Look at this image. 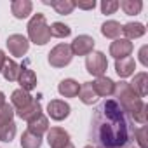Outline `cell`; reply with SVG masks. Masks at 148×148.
Segmentation results:
<instances>
[{"label":"cell","instance_id":"obj_13","mask_svg":"<svg viewBox=\"0 0 148 148\" xmlns=\"http://www.w3.org/2000/svg\"><path fill=\"white\" fill-rule=\"evenodd\" d=\"M134 70H136V61L131 56L115 61V71H117V75L120 79H127V77L134 75Z\"/></svg>","mask_w":148,"mask_h":148},{"label":"cell","instance_id":"obj_3","mask_svg":"<svg viewBox=\"0 0 148 148\" xmlns=\"http://www.w3.org/2000/svg\"><path fill=\"white\" fill-rule=\"evenodd\" d=\"M28 37L37 45H45L51 40V28L45 21V16L37 12L28 23Z\"/></svg>","mask_w":148,"mask_h":148},{"label":"cell","instance_id":"obj_33","mask_svg":"<svg viewBox=\"0 0 148 148\" xmlns=\"http://www.w3.org/2000/svg\"><path fill=\"white\" fill-rule=\"evenodd\" d=\"M146 51H148V47H146V45H143V47H141V51H139V61H141V64H143V66H148Z\"/></svg>","mask_w":148,"mask_h":148},{"label":"cell","instance_id":"obj_9","mask_svg":"<svg viewBox=\"0 0 148 148\" xmlns=\"http://www.w3.org/2000/svg\"><path fill=\"white\" fill-rule=\"evenodd\" d=\"M71 108L66 101H61V99H52L49 105H47V113L52 120H64L68 115H70Z\"/></svg>","mask_w":148,"mask_h":148},{"label":"cell","instance_id":"obj_24","mask_svg":"<svg viewBox=\"0 0 148 148\" xmlns=\"http://www.w3.org/2000/svg\"><path fill=\"white\" fill-rule=\"evenodd\" d=\"M101 33L106 37V38H119L120 37V33H122V26H120V23H117V21H106V23H103L101 25Z\"/></svg>","mask_w":148,"mask_h":148},{"label":"cell","instance_id":"obj_15","mask_svg":"<svg viewBox=\"0 0 148 148\" xmlns=\"http://www.w3.org/2000/svg\"><path fill=\"white\" fill-rule=\"evenodd\" d=\"M79 89H80V84L77 80H73V79H64L58 86V91H59V94L63 98H75V96H79Z\"/></svg>","mask_w":148,"mask_h":148},{"label":"cell","instance_id":"obj_1","mask_svg":"<svg viewBox=\"0 0 148 148\" xmlns=\"http://www.w3.org/2000/svg\"><path fill=\"white\" fill-rule=\"evenodd\" d=\"M134 138V125L129 115L115 99H103L91 120L89 139L98 148H129Z\"/></svg>","mask_w":148,"mask_h":148},{"label":"cell","instance_id":"obj_28","mask_svg":"<svg viewBox=\"0 0 148 148\" xmlns=\"http://www.w3.org/2000/svg\"><path fill=\"white\" fill-rule=\"evenodd\" d=\"M49 28H51V37H56V38H66L71 35V28L66 26L64 23H59V21L52 23Z\"/></svg>","mask_w":148,"mask_h":148},{"label":"cell","instance_id":"obj_20","mask_svg":"<svg viewBox=\"0 0 148 148\" xmlns=\"http://www.w3.org/2000/svg\"><path fill=\"white\" fill-rule=\"evenodd\" d=\"M11 101H12V108L21 110V108L28 106V105L33 101V98H32L30 92H26V91H23V89H16V91L12 92V96H11Z\"/></svg>","mask_w":148,"mask_h":148},{"label":"cell","instance_id":"obj_38","mask_svg":"<svg viewBox=\"0 0 148 148\" xmlns=\"http://www.w3.org/2000/svg\"><path fill=\"white\" fill-rule=\"evenodd\" d=\"M84 148H92V145H87V146H84Z\"/></svg>","mask_w":148,"mask_h":148},{"label":"cell","instance_id":"obj_12","mask_svg":"<svg viewBox=\"0 0 148 148\" xmlns=\"http://www.w3.org/2000/svg\"><path fill=\"white\" fill-rule=\"evenodd\" d=\"M92 87H94V92L101 98H108L113 94L115 91V82L108 77H98L94 82H92Z\"/></svg>","mask_w":148,"mask_h":148},{"label":"cell","instance_id":"obj_10","mask_svg":"<svg viewBox=\"0 0 148 148\" xmlns=\"http://www.w3.org/2000/svg\"><path fill=\"white\" fill-rule=\"evenodd\" d=\"M131 52H132V42L127 40V38H117L110 45V56H113L115 59L129 58Z\"/></svg>","mask_w":148,"mask_h":148},{"label":"cell","instance_id":"obj_27","mask_svg":"<svg viewBox=\"0 0 148 148\" xmlns=\"http://www.w3.org/2000/svg\"><path fill=\"white\" fill-rule=\"evenodd\" d=\"M14 136H16V124H14V120L0 125V141L11 143L14 139Z\"/></svg>","mask_w":148,"mask_h":148},{"label":"cell","instance_id":"obj_16","mask_svg":"<svg viewBox=\"0 0 148 148\" xmlns=\"http://www.w3.org/2000/svg\"><path fill=\"white\" fill-rule=\"evenodd\" d=\"M16 113H18V117H19V119H23V120L30 122V120H33L35 117H38V115L42 113V105H40V101L33 99L28 106H25V108L18 110Z\"/></svg>","mask_w":148,"mask_h":148},{"label":"cell","instance_id":"obj_11","mask_svg":"<svg viewBox=\"0 0 148 148\" xmlns=\"http://www.w3.org/2000/svg\"><path fill=\"white\" fill-rule=\"evenodd\" d=\"M47 143L51 148H61L70 143V134L61 127H51V131H47Z\"/></svg>","mask_w":148,"mask_h":148},{"label":"cell","instance_id":"obj_8","mask_svg":"<svg viewBox=\"0 0 148 148\" xmlns=\"http://www.w3.org/2000/svg\"><path fill=\"white\" fill-rule=\"evenodd\" d=\"M18 82L21 86L23 91L30 92L37 87V75H35V71L28 66V64H23L19 66V75H18Z\"/></svg>","mask_w":148,"mask_h":148},{"label":"cell","instance_id":"obj_5","mask_svg":"<svg viewBox=\"0 0 148 148\" xmlns=\"http://www.w3.org/2000/svg\"><path fill=\"white\" fill-rule=\"evenodd\" d=\"M86 68H87V71L91 73V75H94L96 79L98 77H103L105 71H106V68H108L106 56L103 52H99V51L87 54V58H86Z\"/></svg>","mask_w":148,"mask_h":148},{"label":"cell","instance_id":"obj_23","mask_svg":"<svg viewBox=\"0 0 148 148\" xmlns=\"http://www.w3.org/2000/svg\"><path fill=\"white\" fill-rule=\"evenodd\" d=\"M2 75L7 82H14L18 80V75H19V64L14 61V59H5L4 63V68H2Z\"/></svg>","mask_w":148,"mask_h":148},{"label":"cell","instance_id":"obj_31","mask_svg":"<svg viewBox=\"0 0 148 148\" xmlns=\"http://www.w3.org/2000/svg\"><path fill=\"white\" fill-rule=\"evenodd\" d=\"M117 9H119V2H115V0H105V2H101L103 14H113Z\"/></svg>","mask_w":148,"mask_h":148},{"label":"cell","instance_id":"obj_7","mask_svg":"<svg viewBox=\"0 0 148 148\" xmlns=\"http://www.w3.org/2000/svg\"><path fill=\"white\" fill-rule=\"evenodd\" d=\"M94 38L89 37V35H79L75 40L71 42L70 49H71V54L73 56H87L92 52L94 49Z\"/></svg>","mask_w":148,"mask_h":148},{"label":"cell","instance_id":"obj_32","mask_svg":"<svg viewBox=\"0 0 148 148\" xmlns=\"http://www.w3.org/2000/svg\"><path fill=\"white\" fill-rule=\"evenodd\" d=\"M75 7L84 9V11H91V9L96 7V2H94V0H89V2H75Z\"/></svg>","mask_w":148,"mask_h":148},{"label":"cell","instance_id":"obj_19","mask_svg":"<svg viewBox=\"0 0 148 148\" xmlns=\"http://www.w3.org/2000/svg\"><path fill=\"white\" fill-rule=\"evenodd\" d=\"M44 4L45 5H51L61 16L71 14V11L75 9V2H71V0H44Z\"/></svg>","mask_w":148,"mask_h":148},{"label":"cell","instance_id":"obj_36","mask_svg":"<svg viewBox=\"0 0 148 148\" xmlns=\"http://www.w3.org/2000/svg\"><path fill=\"white\" fill-rule=\"evenodd\" d=\"M61 148H75V146H73L71 143H66V145H64V146H61Z\"/></svg>","mask_w":148,"mask_h":148},{"label":"cell","instance_id":"obj_4","mask_svg":"<svg viewBox=\"0 0 148 148\" xmlns=\"http://www.w3.org/2000/svg\"><path fill=\"white\" fill-rule=\"evenodd\" d=\"M73 59V54H71V49L68 44H58L51 52H49V64L54 66V68H64L71 63Z\"/></svg>","mask_w":148,"mask_h":148},{"label":"cell","instance_id":"obj_14","mask_svg":"<svg viewBox=\"0 0 148 148\" xmlns=\"http://www.w3.org/2000/svg\"><path fill=\"white\" fill-rule=\"evenodd\" d=\"M32 9H33V4L30 0H14L11 4V11H12V16L18 18V19H25L32 14Z\"/></svg>","mask_w":148,"mask_h":148},{"label":"cell","instance_id":"obj_25","mask_svg":"<svg viewBox=\"0 0 148 148\" xmlns=\"http://www.w3.org/2000/svg\"><path fill=\"white\" fill-rule=\"evenodd\" d=\"M21 146L23 148H40L42 146V138L30 132V131H25L23 136H21Z\"/></svg>","mask_w":148,"mask_h":148},{"label":"cell","instance_id":"obj_18","mask_svg":"<svg viewBox=\"0 0 148 148\" xmlns=\"http://www.w3.org/2000/svg\"><path fill=\"white\" fill-rule=\"evenodd\" d=\"M28 131L42 138V134L49 131V120H47V117H45L44 113H40V115L35 117L33 120H30V122H28Z\"/></svg>","mask_w":148,"mask_h":148},{"label":"cell","instance_id":"obj_2","mask_svg":"<svg viewBox=\"0 0 148 148\" xmlns=\"http://www.w3.org/2000/svg\"><path fill=\"white\" fill-rule=\"evenodd\" d=\"M115 101L124 108L125 113H129L134 122L145 125L146 124V105L143 103V99L132 91V87L129 86V82H119L115 84Z\"/></svg>","mask_w":148,"mask_h":148},{"label":"cell","instance_id":"obj_6","mask_svg":"<svg viewBox=\"0 0 148 148\" xmlns=\"http://www.w3.org/2000/svg\"><path fill=\"white\" fill-rule=\"evenodd\" d=\"M5 44H7L9 52H11L12 56H16V58H23V56L28 52V49H30V42H28V38L23 37V35H19V33L11 35V37L5 40Z\"/></svg>","mask_w":148,"mask_h":148},{"label":"cell","instance_id":"obj_26","mask_svg":"<svg viewBox=\"0 0 148 148\" xmlns=\"http://www.w3.org/2000/svg\"><path fill=\"white\" fill-rule=\"evenodd\" d=\"M119 7H122V11L129 16H134V14H139L141 9H143V2L139 0H122L119 2Z\"/></svg>","mask_w":148,"mask_h":148},{"label":"cell","instance_id":"obj_34","mask_svg":"<svg viewBox=\"0 0 148 148\" xmlns=\"http://www.w3.org/2000/svg\"><path fill=\"white\" fill-rule=\"evenodd\" d=\"M5 54H4V51H0V71H2V68H4V63H5Z\"/></svg>","mask_w":148,"mask_h":148},{"label":"cell","instance_id":"obj_21","mask_svg":"<svg viewBox=\"0 0 148 148\" xmlns=\"http://www.w3.org/2000/svg\"><path fill=\"white\" fill-rule=\"evenodd\" d=\"M145 32H146V28H145L143 23H127V25L122 26V33L127 37V40L139 38V37L145 35Z\"/></svg>","mask_w":148,"mask_h":148},{"label":"cell","instance_id":"obj_35","mask_svg":"<svg viewBox=\"0 0 148 148\" xmlns=\"http://www.w3.org/2000/svg\"><path fill=\"white\" fill-rule=\"evenodd\" d=\"M4 105H5V94L0 91V106H4Z\"/></svg>","mask_w":148,"mask_h":148},{"label":"cell","instance_id":"obj_30","mask_svg":"<svg viewBox=\"0 0 148 148\" xmlns=\"http://www.w3.org/2000/svg\"><path fill=\"white\" fill-rule=\"evenodd\" d=\"M132 141H136L139 145V148H146V127L145 125H141L139 129H134Z\"/></svg>","mask_w":148,"mask_h":148},{"label":"cell","instance_id":"obj_37","mask_svg":"<svg viewBox=\"0 0 148 148\" xmlns=\"http://www.w3.org/2000/svg\"><path fill=\"white\" fill-rule=\"evenodd\" d=\"M129 148H139V146H136V145H131V146H129Z\"/></svg>","mask_w":148,"mask_h":148},{"label":"cell","instance_id":"obj_22","mask_svg":"<svg viewBox=\"0 0 148 148\" xmlns=\"http://www.w3.org/2000/svg\"><path fill=\"white\" fill-rule=\"evenodd\" d=\"M79 98L84 105H92L96 99H98V94L94 92V87H92V82H84L79 89Z\"/></svg>","mask_w":148,"mask_h":148},{"label":"cell","instance_id":"obj_17","mask_svg":"<svg viewBox=\"0 0 148 148\" xmlns=\"http://www.w3.org/2000/svg\"><path fill=\"white\" fill-rule=\"evenodd\" d=\"M129 86L132 87V91H134L139 98H145V96L148 94V75H146L145 71L138 73V75H134V79H132V82H131Z\"/></svg>","mask_w":148,"mask_h":148},{"label":"cell","instance_id":"obj_29","mask_svg":"<svg viewBox=\"0 0 148 148\" xmlns=\"http://www.w3.org/2000/svg\"><path fill=\"white\" fill-rule=\"evenodd\" d=\"M12 117H14V108H12V105L5 103L4 106H0V125L11 122Z\"/></svg>","mask_w":148,"mask_h":148}]
</instances>
